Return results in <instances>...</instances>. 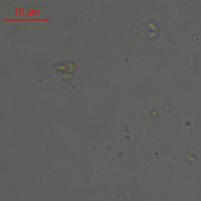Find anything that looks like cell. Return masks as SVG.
<instances>
[{"instance_id":"4","label":"cell","mask_w":201,"mask_h":201,"mask_svg":"<svg viewBox=\"0 0 201 201\" xmlns=\"http://www.w3.org/2000/svg\"><path fill=\"white\" fill-rule=\"evenodd\" d=\"M38 81L41 82V81H42V80H38Z\"/></svg>"},{"instance_id":"1","label":"cell","mask_w":201,"mask_h":201,"mask_svg":"<svg viewBox=\"0 0 201 201\" xmlns=\"http://www.w3.org/2000/svg\"><path fill=\"white\" fill-rule=\"evenodd\" d=\"M53 71L56 73L59 76H60L68 71V67L64 62H59L56 64L52 68Z\"/></svg>"},{"instance_id":"3","label":"cell","mask_w":201,"mask_h":201,"mask_svg":"<svg viewBox=\"0 0 201 201\" xmlns=\"http://www.w3.org/2000/svg\"><path fill=\"white\" fill-rule=\"evenodd\" d=\"M60 77H61V79L63 80L68 81H70V80H72L74 78V74L72 73H70L69 71H67V72H66V73L60 75Z\"/></svg>"},{"instance_id":"2","label":"cell","mask_w":201,"mask_h":201,"mask_svg":"<svg viewBox=\"0 0 201 201\" xmlns=\"http://www.w3.org/2000/svg\"><path fill=\"white\" fill-rule=\"evenodd\" d=\"M65 63L68 67V71L74 74L77 71V64L74 62L72 60H67Z\"/></svg>"}]
</instances>
